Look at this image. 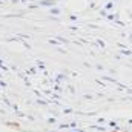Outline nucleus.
<instances>
[{"mask_svg":"<svg viewBox=\"0 0 132 132\" xmlns=\"http://www.w3.org/2000/svg\"><path fill=\"white\" fill-rule=\"evenodd\" d=\"M42 5H46V6H52V5H54V2H49V0H43V2H42Z\"/></svg>","mask_w":132,"mask_h":132,"instance_id":"1","label":"nucleus"},{"mask_svg":"<svg viewBox=\"0 0 132 132\" xmlns=\"http://www.w3.org/2000/svg\"><path fill=\"white\" fill-rule=\"evenodd\" d=\"M92 129H97V131H101V132H104V128H100V126H91Z\"/></svg>","mask_w":132,"mask_h":132,"instance_id":"2","label":"nucleus"},{"mask_svg":"<svg viewBox=\"0 0 132 132\" xmlns=\"http://www.w3.org/2000/svg\"><path fill=\"white\" fill-rule=\"evenodd\" d=\"M48 123H49V125H54V123H55V118H48Z\"/></svg>","mask_w":132,"mask_h":132,"instance_id":"3","label":"nucleus"},{"mask_svg":"<svg viewBox=\"0 0 132 132\" xmlns=\"http://www.w3.org/2000/svg\"><path fill=\"white\" fill-rule=\"evenodd\" d=\"M109 126H111V128H117V123H115V121H109Z\"/></svg>","mask_w":132,"mask_h":132,"instance_id":"4","label":"nucleus"},{"mask_svg":"<svg viewBox=\"0 0 132 132\" xmlns=\"http://www.w3.org/2000/svg\"><path fill=\"white\" fill-rule=\"evenodd\" d=\"M52 14H60V11H59L57 8H54V9H52Z\"/></svg>","mask_w":132,"mask_h":132,"instance_id":"5","label":"nucleus"},{"mask_svg":"<svg viewBox=\"0 0 132 132\" xmlns=\"http://www.w3.org/2000/svg\"><path fill=\"white\" fill-rule=\"evenodd\" d=\"M63 112H65V114H71V112H72V109H65Z\"/></svg>","mask_w":132,"mask_h":132,"instance_id":"6","label":"nucleus"},{"mask_svg":"<svg viewBox=\"0 0 132 132\" xmlns=\"http://www.w3.org/2000/svg\"><path fill=\"white\" fill-rule=\"evenodd\" d=\"M77 132H78V131H77Z\"/></svg>","mask_w":132,"mask_h":132,"instance_id":"7","label":"nucleus"}]
</instances>
